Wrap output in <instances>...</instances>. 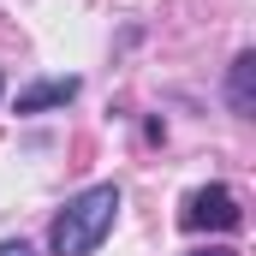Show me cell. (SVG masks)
<instances>
[{
	"instance_id": "obj_1",
	"label": "cell",
	"mask_w": 256,
	"mask_h": 256,
	"mask_svg": "<svg viewBox=\"0 0 256 256\" xmlns=\"http://www.w3.org/2000/svg\"><path fill=\"white\" fill-rule=\"evenodd\" d=\"M114 214H120V191H114V185H90L84 196H72L60 208V220H54V232H48V250L54 256H90L108 238Z\"/></svg>"
},
{
	"instance_id": "obj_2",
	"label": "cell",
	"mask_w": 256,
	"mask_h": 256,
	"mask_svg": "<svg viewBox=\"0 0 256 256\" xmlns=\"http://www.w3.org/2000/svg\"><path fill=\"white\" fill-rule=\"evenodd\" d=\"M179 220L191 232H232L244 220V208H238V196L226 191V185H202V191H191V202H185Z\"/></svg>"
},
{
	"instance_id": "obj_3",
	"label": "cell",
	"mask_w": 256,
	"mask_h": 256,
	"mask_svg": "<svg viewBox=\"0 0 256 256\" xmlns=\"http://www.w3.org/2000/svg\"><path fill=\"white\" fill-rule=\"evenodd\" d=\"M78 96V78H42L18 96V114H48V108H66Z\"/></svg>"
},
{
	"instance_id": "obj_4",
	"label": "cell",
	"mask_w": 256,
	"mask_h": 256,
	"mask_svg": "<svg viewBox=\"0 0 256 256\" xmlns=\"http://www.w3.org/2000/svg\"><path fill=\"white\" fill-rule=\"evenodd\" d=\"M232 108H238V114L256 108V54H238V60H232Z\"/></svg>"
},
{
	"instance_id": "obj_5",
	"label": "cell",
	"mask_w": 256,
	"mask_h": 256,
	"mask_svg": "<svg viewBox=\"0 0 256 256\" xmlns=\"http://www.w3.org/2000/svg\"><path fill=\"white\" fill-rule=\"evenodd\" d=\"M0 256H36V250H30V244L18 238V244H0Z\"/></svg>"
},
{
	"instance_id": "obj_6",
	"label": "cell",
	"mask_w": 256,
	"mask_h": 256,
	"mask_svg": "<svg viewBox=\"0 0 256 256\" xmlns=\"http://www.w3.org/2000/svg\"><path fill=\"white\" fill-rule=\"evenodd\" d=\"M191 256H238V250H226V244H208V250H191Z\"/></svg>"
},
{
	"instance_id": "obj_7",
	"label": "cell",
	"mask_w": 256,
	"mask_h": 256,
	"mask_svg": "<svg viewBox=\"0 0 256 256\" xmlns=\"http://www.w3.org/2000/svg\"><path fill=\"white\" fill-rule=\"evenodd\" d=\"M0 90H6V78H0Z\"/></svg>"
}]
</instances>
